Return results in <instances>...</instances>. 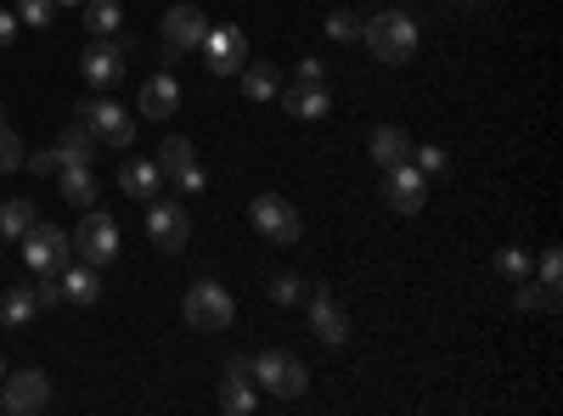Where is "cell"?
Returning a JSON list of instances; mask_svg holds the SVG:
<instances>
[{
	"instance_id": "9a60e30c",
	"label": "cell",
	"mask_w": 563,
	"mask_h": 416,
	"mask_svg": "<svg viewBox=\"0 0 563 416\" xmlns=\"http://www.w3.org/2000/svg\"><path fill=\"white\" fill-rule=\"evenodd\" d=\"M57 282H63V299H68V304H79V310L102 299V270H97V265H85V259H68Z\"/></svg>"
},
{
	"instance_id": "cb8c5ba5",
	"label": "cell",
	"mask_w": 563,
	"mask_h": 416,
	"mask_svg": "<svg viewBox=\"0 0 563 416\" xmlns=\"http://www.w3.org/2000/svg\"><path fill=\"white\" fill-rule=\"evenodd\" d=\"M238 79H243V97H249V102H271L276 90H282V74H276L271 63H243Z\"/></svg>"
},
{
	"instance_id": "ffe728a7",
	"label": "cell",
	"mask_w": 563,
	"mask_h": 416,
	"mask_svg": "<svg viewBox=\"0 0 563 416\" xmlns=\"http://www.w3.org/2000/svg\"><path fill=\"white\" fill-rule=\"evenodd\" d=\"M180 108V85H175V74H153L147 85H141V113L147 119H169Z\"/></svg>"
},
{
	"instance_id": "44dd1931",
	"label": "cell",
	"mask_w": 563,
	"mask_h": 416,
	"mask_svg": "<svg viewBox=\"0 0 563 416\" xmlns=\"http://www.w3.org/2000/svg\"><path fill=\"white\" fill-rule=\"evenodd\" d=\"M97 135H90V124L85 119H74L63 135H57V164H90V158H97Z\"/></svg>"
},
{
	"instance_id": "e0dca14e",
	"label": "cell",
	"mask_w": 563,
	"mask_h": 416,
	"mask_svg": "<svg viewBox=\"0 0 563 416\" xmlns=\"http://www.w3.org/2000/svg\"><path fill=\"white\" fill-rule=\"evenodd\" d=\"M276 97H282V108H288L294 119H327V113H333V97H327V85H288V90H276Z\"/></svg>"
},
{
	"instance_id": "836d02e7",
	"label": "cell",
	"mask_w": 563,
	"mask_h": 416,
	"mask_svg": "<svg viewBox=\"0 0 563 416\" xmlns=\"http://www.w3.org/2000/svg\"><path fill=\"white\" fill-rule=\"evenodd\" d=\"M57 18V0H18V23H34V29H45Z\"/></svg>"
},
{
	"instance_id": "9c48e42d",
	"label": "cell",
	"mask_w": 563,
	"mask_h": 416,
	"mask_svg": "<svg viewBox=\"0 0 563 416\" xmlns=\"http://www.w3.org/2000/svg\"><path fill=\"white\" fill-rule=\"evenodd\" d=\"M198 52H203V63H209V74L220 79V74H238L243 63H249V34L238 29V23H209V34H203V45H198Z\"/></svg>"
},
{
	"instance_id": "74e56055",
	"label": "cell",
	"mask_w": 563,
	"mask_h": 416,
	"mask_svg": "<svg viewBox=\"0 0 563 416\" xmlns=\"http://www.w3.org/2000/svg\"><path fill=\"white\" fill-rule=\"evenodd\" d=\"M175 187H180V192H192V198H198V192H203V187H209V175H203V169H198V164H186V169H180V175H175Z\"/></svg>"
},
{
	"instance_id": "7402d4cb",
	"label": "cell",
	"mask_w": 563,
	"mask_h": 416,
	"mask_svg": "<svg viewBox=\"0 0 563 416\" xmlns=\"http://www.w3.org/2000/svg\"><path fill=\"white\" fill-rule=\"evenodd\" d=\"M512 304H519V310H547V315H558L563 293H558V282H541V276L530 282V276H525V282H512Z\"/></svg>"
},
{
	"instance_id": "3957f363",
	"label": "cell",
	"mask_w": 563,
	"mask_h": 416,
	"mask_svg": "<svg viewBox=\"0 0 563 416\" xmlns=\"http://www.w3.org/2000/svg\"><path fill=\"white\" fill-rule=\"evenodd\" d=\"M254 383L276 400H305L310 389V372H305V360L288 355V349H260L254 355Z\"/></svg>"
},
{
	"instance_id": "d6986e66",
	"label": "cell",
	"mask_w": 563,
	"mask_h": 416,
	"mask_svg": "<svg viewBox=\"0 0 563 416\" xmlns=\"http://www.w3.org/2000/svg\"><path fill=\"white\" fill-rule=\"evenodd\" d=\"M57 187H63V203L97 209V175H90V164H63L57 169Z\"/></svg>"
},
{
	"instance_id": "ba28073f",
	"label": "cell",
	"mask_w": 563,
	"mask_h": 416,
	"mask_svg": "<svg viewBox=\"0 0 563 416\" xmlns=\"http://www.w3.org/2000/svg\"><path fill=\"white\" fill-rule=\"evenodd\" d=\"M124 57H130V40H119V34H113V40H90L85 52H79V79L97 85V90H108V85L124 79V68H130Z\"/></svg>"
},
{
	"instance_id": "ab89813d",
	"label": "cell",
	"mask_w": 563,
	"mask_h": 416,
	"mask_svg": "<svg viewBox=\"0 0 563 416\" xmlns=\"http://www.w3.org/2000/svg\"><path fill=\"white\" fill-rule=\"evenodd\" d=\"M541 282H563V259H558V248L541 254Z\"/></svg>"
},
{
	"instance_id": "8fae6325",
	"label": "cell",
	"mask_w": 563,
	"mask_h": 416,
	"mask_svg": "<svg viewBox=\"0 0 563 416\" xmlns=\"http://www.w3.org/2000/svg\"><path fill=\"white\" fill-rule=\"evenodd\" d=\"M310 333L327 344V349H344L350 344V310L333 299V288H310Z\"/></svg>"
},
{
	"instance_id": "2e32d148",
	"label": "cell",
	"mask_w": 563,
	"mask_h": 416,
	"mask_svg": "<svg viewBox=\"0 0 563 416\" xmlns=\"http://www.w3.org/2000/svg\"><path fill=\"white\" fill-rule=\"evenodd\" d=\"M119 192H124V198H141V203H153V198L164 192V169H158L153 158H130V164L119 169Z\"/></svg>"
},
{
	"instance_id": "30bf717a",
	"label": "cell",
	"mask_w": 563,
	"mask_h": 416,
	"mask_svg": "<svg viewBox=\"0 0 563 416\" xmlns=\"http://www.w3.org/2000/svg\"><path fill=\"white\" fill-rule=\"evenodd\" d=\"M45 405H52V378H45L40 366H29V372H18V378H0V411L34 416Z\"/></svg>"
},
{
	"instance_id": "6da1fadb",
	"label": "cell",
	"mask_w": 563,
	"mask_h": 416,
	"mask_svg": "<svg viewBox=\"0 0 563 416\" xmlns=\"http://www.w3.org/2000/svg\"><path fill=\"white\" fill-rule=\"evenodd\" d=\"M361 40H366L372 63H389V68H400V63H411V57H417V18H411L406 7L372 12V18L361 23Z\"/></svg>"
},
{
	"instance_id": "5b68a950",
	"label": "cell",
	"mask_w": 563,
	"mask_h": 416,
	"mask_svg": "<svg viewBox=\"0 0 563 416\" xmlns=\"http://www.w3.org/2000/svg\"><path fill=\"white\" fill-rule=\"evenodd\" d=\"M249 220H254L260 237H265V243H276V248H294V243L305 237L299 209H294L288 198H276V192H260V198L249 203Z\"/></svg>"
},
{
	"instance_id": "1f68e13d",
	"label": "cell",
	"mask_w": 563,
	"mask_h": 416,
	"mask_svg": "<svg viewBox=\"0 0 563 416\" xmlns=\"http://www.w3.org/2000/svg\"><path fill=\"white\" fill-rule=\"evenodd\" d=\"M496 270L507 276V282H525V276H530V254L525 248H501L496 254Z\"/></svg>"
},
{
	"instance_id": "4dcf8cb0",
	"label": "cell",
	"mask_w": 563,
	"mask_h": 416,
	"mask_svg": "<svg viewBox=\"0 0 563 416\" xmlns=\"http://www.w3.org/2000/svg\"><path fill=\"white\" fill-rule=\"evenodd\" d=\"M361 23H366V18L344 7V12H333V18H327V40H339V45H350V40H361Z\"/></svg>"
},
{
	"instance_id": "5bb4252c",
	"label": "cell",
	"mask_w": 563,
	"mask_h": 416,
	"mask_svg": "<svg viewBox=\"0 0 563 416\" xmlns=\"http://www.w3.org/2000/svg\"><path fill=\"white\" fill-rule=\"evenodd\" d=\"M384 198L395 214H417L422 203H429V175H422L417 164H395L384 169Z\"/></svg>"
},
{
	"instance_id": "ee69618b",
	"label": "cell",
	"mask_w": 563,
	"mask_h": 416,
	"mask_svg": "<svg viewBox=\"0 0 563 416\" xmlns=\"http://www.w3.org/2000/svg\"><path fill=\"white\" fill-rule=\"evenodd\" d=\"M0 378H7V360H0Z\"/></svg>"
},
{
	"instance_id": "d6a6232c",
	"label": "cell",
	"mask_w": 563,
	"mask_h": 416,
	"mask_svg": "<svg viewBox=\"0 0 563 416\" xmlns=\"http://www.w3.org/2000/svg\"><path fill=\"white\" fill-rule=\"evenodd\" d=\"M29 288H34V304H40V310H52V304H63V282H57V270H45V276H34Z\"/></svg>"
},
{
	"instance_id": "8992f818",
	"label": "cell",
	"mask_w": 563,
	"mask_h": 416,
	"mask_svg": "<svg viewBox=\"0 0 563 416\" xmlns=\"http://www.w3.org/2000/svg\"><path fill=\"white\" fill-rule=\"evenodd\" d=\"M74 259V243H68V231L63 225H52V220H34L29 231H23V265L34 270V276H45V270H63Z\"/></svg>"
},
{
	"instance_id": "e575fe53",
	"label": "cell",
	"mask_w": 563,
	"mask_h": 416,
	"mask_svg": "<svg viewBox=\"0 0 563 416\" xmlns=\"http://www.w3.org/2000/svg\"><path fill=\"white\" fill-rule=\"evenodd\" d=\"M411 164H417L422 175H445V164H451V158H445L440 147H411Z\"/></svg>"
},
{
	"instance_id": "b9f144b4",
	"label": "cell",
	"mask_w": 563,
	"mask_h": 416,
	"mask_svg": "<svg viewBox=\"0 0 563 416\" xmlns=\"http://www.w3.org/2000/svg\"><path fill=\"white\" fill-rule=\"evenodd\" d=\"M451 7H462V12H479V7H485V0H451Z\"/></svg>"
},
{
	"instance_id": "603a6c76",
	"label": "cell",
	"mask_w": 563,
	"mask_h": 416,
	"mask_svg": "<svg viewBox=\"0 0 563 416\" xmlns=\"http://www.w3.org/2000/svg\"><path fill=\"white\" fill-rule=\"evenodd\" d=\"M79 23L90 29V40H113L124 29V12H119V0H85V18Z\"/></svg>"
},
{
	"instance_id": "f546056e",
	"label": "cell",
	"mask_w": 563,
	"mask_h": 416,
	"mask_svg": "<svg viewBox=\"0 0 563 416\" xmlns=\"http://www.w3.org/2000/svg\"><path fill=\"white\" fill-rule=\"evenodd\" d=\"M23 135L7 124V119H0V175H12V169H23Z\"/></svg>"
},
{
	"instance_id": "8d00e7d4",
	"label": "cell",
	"mask_w": 563,
	"mask_h": 416,
	"mask_svg": "<svg viewBox=\"0 0 563 416\" xmlns=\"http://www.w3.org/2000/svg\"><path fill=\"white\" fill-rule=\"evenodd\" d=\"M294 85H327V63H321V57H305V63L294 68Z\"/></svg>"
},
{
	"instance_id": "ac0fdd59",
	"label": "cell",
	"mask_w": 563,
	"mask_h": 416,
	"mask_svg": "<svg viewBox=\"0 0 563 416\" xmlns=\"http://www.w3.org/2000/svg\"><path fill=\"white\" fill-rule=\"evenodd\" d=\"M372 164H378V169H395V164H411V135L400 130V124H378V130H372Z\"/></svg>"
},
{
	"instance_id": "52a82bcc",
	"label": "cell",
	"mask_w": 563,
	"mask_h": 416,
	"mask_svg": "<svg viewBox=\"0 0 563 416\" xmlns=\"http://www.w3.org/2000/svg\"><path fill=\"white\" fill-rule=\"evenodd\" d=\"M79 119L90 124V135H97L108 153H130V147H135V119H130L119 102H108V97L79 102Z\"/></svg>"
},
{
	"instance_id": "7bdbcfd3",
	"label": "cell",
	"mask_w": 563,
	"mask_h": 416,
	"mask_svg": "<svg viewBox=\"0 0 563 416\" xmlns=\"http://www.w3.org/2000/svg\"><path fill=\"white\" fill-rule=\"evenodd\" d=\"M57 7H85V0H57Z\"/></svg>"
},
{
	"instance_id": "484cf974",
	"label": "cell",
	"mask_w": 563,
	"mask_h": 416,
	"mask_svg": "<svg viewBox=\"0 0 563 416\" xmlns=\"http://www.w3.org/2000/svg\"><path fill=\"white\" fill-rule=\"evenodd\" d=\"M153 164H158V169H164V175L175 180V175H180L186 164H198V147L186 142V135H169V142L158 147V158H153Z\"/></svg>"
},
{
	"instance_id": "4316f807",
	"label": "cell",
	"mask_w": 563,
	"mask_h": 416,
	"mask_svg": "<svg viewBox=\"0 0 563 416\" xmlns=\"http://www.w3.org/2000/svg\"><path fill=\"white\" fill-rule=\"evenodd\" d=\"M34 288L23 282V288H7V304H0V321H7V327H29V321H34Z\"/></svg>"
},
{
	"instance_id": "7a4b0ae2",
	"label": "cell",
	"mask_w": 563,
	"mask_h": 416,
	"mask_svg": "<svg viewBox=\"0 0 563 416\" xmlns=\"http://www.w3.org/2000/svg\"><path fill=\"white\" fill-rule=\"evenodd\" d=\"M186 327L192 333H225L231 321H238V304H231V293L214 282V276H203V282L186 288Z\"/></svg>"
},
{
	"instance_id": "60d3db41",
	"label": "cell",
	"mask_w": 563,
	"mask_h": 416,
	"mask_svg": "<svg viewBox=\"0 0 563 416\" xmlns=\"http://www.w3.org/2000/svg\"><path fill=\"white\" fill-rule=\"evenodd\" d=\"M18 29H23V23H18V12L0 7V45H12V40H18Z\"/></svg>"
},
{
	"instance_id": "277c9868",
	"label": "cell",
	"mask_w": 563,
	"mask_h": 416,
	"mask_svg": "<svg viewBox=\"0 0 563 416\" xmlns=\"http://www.w3.org/2000/svg\"><path fill=\"white\" fill-rule=\"evenodd\" d=\"M68 243H74V259H85V265H113L119 259V225H113V214H102V209H85L79 214V231H68Z\"/></svg>"
},
{
	"instance_id": "d590c367",
	"label": "cell",
	"mask_w": 563,
	"mask_h": 416,
	"mask_svg": "<svg viewBox=\"0 0 563 416\" xmlns=\"http://www.w3.org/2000/svg\"><path fill=\"white\" fill-rule=\"evenodd\" d=\"M23 169H34V175H57L63 164H57V147H45V153H23Z\"/></svg>"
},
{
	"instance_id": "f1b7e54d",
	"label": "cell",
	"mask_w": 563,
	"mask_h": 416,
	"mask_svg": "<svg viewBox=\"0 0 563 416\" xmlns=\"http://www.w3.org/2000/svg\"><path fill=\"white\" fill-rule=\"evenodd\" d=\"M305 276H294V270H282V276H271V304H282V310H294V304H305Z\"/></svg>"
},
{
	"instance_id": "7c38bea8",
	"label": "cell",
	"mask_w": 563,
	"mask_h": 416,
	"mask_svg": "<svg viewBox=\"0 0 563 416\" xmlns=\"http://www.w3.org/2000/svg\"><path fill=\"white\" fill-rule=\"evenodd\" d=\"M209 34V12L192 7V0H175L169 18H164V45H169V57H186V52H198Z\"/></svg>"
},
{
	"instance_id": "83f0119b",
	"label": "cell",
	"mask_w": 563,
	"mask_h": 416,
	"mask_svg": "<svg viewBox=\"0 0 563 416\" xmlns=\"http://www.w3.org/2000/svg\"><path fill=\"white\" fill-rule=\"evenodd\" d=\"M220 411L225 416H249V411H260V394H254V383H220Z\"/></svg>"
},
{
	"instance_id": "d4e9b609",
	"label": "cell",
	"mask_w": 563,
	"mask_h": 416,
	"mask_svg": "<svg viewBox=\"0 0 563 416\" xmlns=\"http://www.w3.org/2000/svg\"><path fill=\"white\" fill-rule=\"evenodd\" d=\"M29 225H34V198H7L0 203V237L7 243H23Z\"/></svg>"
},
{
	"instance_id": "4fadbf2b",
	"label": "cell",
	"mask_w": 563,
	"mask_h": 416,
	"mask_svg": "<svg viewBox=\"0 0 563 416\" xmlns=\"http://www.w3.org/2000/svg\"><path fill=\"white\" fill-rule=\"evenodd\" d=\"M147 237L164 248V254H180L186 243H192V220H186V209L180 203H169L164 192L147 203Z\"/></svg>"
},
{
	"instance_id": "f35d334b",
	"label": "cell",
	"mask_w": 563,
	"mask_h": 416,
	"mask_svg": "<svg viewBox=\"0 0 563 416\" xmlns=\"http://www.w3.org/2000/svg\"><path fill=\"white\" fill-rule=\"evenodd\" d=\"M225 378L231 383H254V355H231L225 360Z\"/></svg>"
}]
</instances>
